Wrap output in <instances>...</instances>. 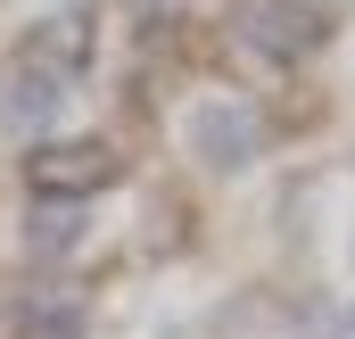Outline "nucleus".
Returning <instances> with one entry per match:
<instances>
[{
	"label": "nucleus",
	"instance_id": "4",
	"mask_svg": "<svg viewBox=\"0 0 355 339\" xmlns=\"http://www.w3.org/2000/svg\"><path fill=\"white\" fill-rule=\"evenodd\" d=\"M91 50H99L91 8H50V17L25 25V58H17V67H42L50 83H83V75H91Z\"/></svg>",
	"mask_w": 355,
	"mask_h": 339
},
{
	"label": "nucleus",
	"instance_id": "7",
	"mask_svg": "<svg viewBox=\"0 0 355 339\" xmlns=\"http://www.w3.org/2000/svg\"><path fill=\"white\" fill-rule=\"evenodd\" d=\"M17 339H83V298H50V290H33V298L17 306Z\"/></svg>",
	"mask_w": 355,
	"mask_h": 339
},
{
	"label": "nucleus",
	"instance_id": "2",
	"mask_svg": "<svg viewBox=\"0 0 355 339\" xmlns=\"http://www.w3.org/2000/svg\"><path fill=\"white\" fill-rule=\"evenodd\" d=\"M182 133H190V158H198L207 174H248L257 158H265V124H257L248 99H198Z\"/></svg>",
	"mask_w": 355,
	"mask_h": 339
},
{
	"label": "nucleus",
	"instance_id": "1",
	"mask_svg": "<svg viewBox=\"0 0 355 339\" xmlns=\"http://www.w3.org/2000/svg\"><path fill=\"white\" fill-rule=\"evenodd\" d=\"M116 174H124V158L99 133H83V141H33L25 149V190L33 199H75V207H91V190H107Z\"/></svg>",
	"mask_w": 355,
	"mask_h": 339
},
{
	"label": "nucleus",
	"instance_id": "3",
	"mask_svg": "<svg viewBox=\"0 0 355 339\" xmlns=\"http://www.w3.org/2000/svg\"><path fill=\"white\" fill-rule=\"evenodd\" d=\"M232 25H240V42L265 50L272 67H297V58L322 50V17L297 8V0H232Z\"/></svg>",
	"mask_w": 355,
	"mask_h": 339
},
{
	"label": "nucleus",
	"instance_id": "5",
	"mask_svg": "<svg viewBox=\"0 0 355 339\" xmlns=\"http://www.w3.org/2000/svg\"><path fill=\"white\" fill-rule=\"evenodd\" d=\"M58 108H67V83H50L42 67H17V75L0 83V124H8L17 141H50Z\"/></svg>",
	"mask_w": 355,
	"mask_h": 339
},
{
	"label": "nucleus",
	"instance_id": "6",
	"mask_svg": "<svg viewBox=\"0 0 355 339\" xmlns=\"http://www.w3.org/2000/svg\"><path fill=\"white\" fill-rule=\"evenodd\" d=\"M83 232H91V207H75V199H33L25 207V249L33 256H67Z\"/></svg>",
	"mask_w": 355,
	"mask_h": 339
}]
</instances>
